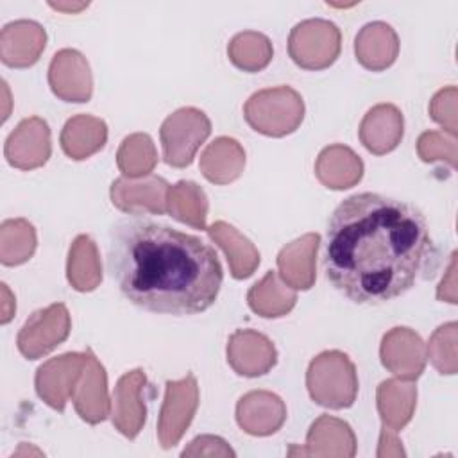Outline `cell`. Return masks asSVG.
Listing matches in <instances>:
<instances>
[{
	"label": "cell",
	"instance_id": "obj_29",
	"mask_svg": "<svg viewBox=\"0 0 458 458\" xmlns=\"http://www.w3.org/2000/svg\"><path fill=\"white\" fill-rule=\"evenodd\" d=\"M295 292L286 288V284L279 281L277 272L272 270H268L261 281L252 284L247 293L250 310L267 318L286 315L295 306Z\"/></svg>",
	"mask_w": 458,
	"mask_h": 458
},
{
	"label": "cell",
	"instance_id": "obj_26",
	"mask_svg": "<svg viewBox=\"0 0 458 458\" xmlns=\"http://www.w3.org/2000/svg\"><path fill=\"white\" fill-rule=\"evenodd\" d=\"M206 231L209 238L216 242L225 252L231 276L234 279H247L254 274L259 265V252L249 238H245L236 227L224 220L211 224L209 227H206Z\"/></svg>",
	"mask_w": 458,
	"mask_h": 458
},
{
	"label": "cell",
	"instance_id": "obj_39",
	"mask_svg": "<svg viewBox=\"0 0 458 458\" xmlns=\"http://www.w3.org/2000/svg\"><path fill=\"white\" fill-rule=\"evenodd\" d=\"M50 7H54V9H59V11H79V9H84V7H88V4H79V5H68V4H54V2H50Z\"/></svg>",
	"mask_w": 458,
	"mask_h": 458
},
{
	"label": "cell",
	"instance_id": "obj_4",
	"mask_svg": "<svg viewBox=\"0 0 458 458\" xmlns=\"http://www.w3.org/2000/svg\"><path fill=\"white\" fill-rule=\"evenodd\" d=\"M245 122L259 134L283 138L299 129L304 120V100L290 86L265 88L249 97L243 106Z\"/></svg>",
	"mask_w": 458,
	"mask_h": 458
},
{
	"label": "cell",
	"instance_id": "obj_33",
	"mask_svg": "<svg viewBox=\"0 0 458 458\" xmlns=\"http://www.w3.org/2000/svg\"><path fill=\"white\" fill-rule=\"evenodd\" d=\"M157 163V152L154 141L145 132H134L118 147L116 152V165L123 177L129 179H141L150 175Z\"/></svg>",
	"mask_w": 458,
	"mask_h": 458
},
{
	"label": "cell",
	"instance_id": "obj_1",
	"mask_svg": "<svg viewBox=\"0 0 458 458\" xmlns=\"http://www.w3.org/2000/svg\"><path fill=\"white\" fill-rule=\"evenodd\" d=\"M435 258L424 213L374 191L344 199L326 227L327 281L356 304H383L406 293Z\"/></svg>",
	"mask_w": 458,
	"mask_h": 458
},
{
	"label": "cell",
	"instance_id": "obj_12",
	"mask_svg": "<svg viewBox=\"0 0 458 458\" xmlns=\"http://www.w3.org/2000/svg\"><path fill=\"white\" fill-rule=\"evenodd\" d=\"M170 184L159 175H147L140 181L118 177L113 181L109 195L113 206L129 215H165Z\"/></svg>",
	"mask_w": 458,
	"mask_h": 458
},
{
	"label": "cell",
	"instance_id": "obj_27",
	"mask_svg": "<svg viewBox=\"0 0 458 458\" xmlns=\"http://www.w3.org/2000/svg\"><path fill=\"white\" fill-rule=\"evenodd\" d=\"M417 388L411 381L403 379H386L377 386V410L383 420V428L392 431L403 429L415 408Z\"/></svg>",
	"mask_w": 458,
	"mask_h": 458
},
{
	"label": "cell",
	"instance_id": "obj_13",
	"mask_svg": "<svg viewBox=\"0 0 458 458\" xmlns=\"http://www.w3.org/2000/svg\"><path fill=\"white\" fill-rule=\"evenodd\" d=\"M145 388H147V376L145 370L134 369L125 372L114 390H113V403H111V420L113 426L127 438H136L141 431L147 408H145Z\"/></svg>",
	"mask_w": 458,
	"mask_h": 458
},
{
	"label": "cell",
	"instance_id": "obj_16",
	"mask_svg": "<svg viewBox=\"0 0 458 458\" xmlns=\"http://www.w3.org/2000/svg\"><path fill=\"white\" fill-rule=\"evenodd\" d=\"M288 454L351 458L356 454V437L345 420L331 415H320L306 435V447L301 449L292 445Z\"/></svg>",
	"mask_w": 458,
	"mask_h": 458
},
{
	"label": "cell",
	"instance_id": "obj_28",
	"mask_svg": "<svg viewBox=\"0 0 458 458\" xmlns=\"http://www.w3.org/2000/svg\"><path fill=\"white\" fill-rule=\"evenodd\" d=\"M66 277L73 290L93 292L102 281V265L97 243L88 234H79L68 250Z\"/></svg>",
	"mask_w": 458,
	"mask_h": 458
},
{
	"label": "cell",
	"instance_id": "obj_7",
	"mask_svg": "<svg viewBox=\"0 0 458 458\" xmlns=\"http://www.w3.org/2000/svg\"><path fill=\"white\" fill-rule=\"evenodd\" d=\"M72 329L68 308L63 302H54L43 310L34 311L16 336L18 351L27 360H38L59 344H63Z\"/></svg>",
	"mask_w": 458,
	"mask_h": 458
},
{
	"label": "cell",
	"instance_id": "obj_11",
	"mask_svg": "<svg viewBox=\"0 0 458 458\" xmlns=\"http://www.w3.org/2000/svg\"><path fill=\"white\" fill-rule=\"evenodd\" d=\"M52 152L48 123L39 116L21 120L7 136L4 156L7 163L20 170H34L43 166Z\"/></svg>",
	"mask_w": 458,
	"mask_h": 458
},
{
	"label": "cell",
	"instance_id": "obj_21",
	"mask_svg": "<svg viewBox=\"0 0 458 458\" xmlns=\"http://www.w3.org/2000/svg\"><path fill=\"white\" fill-rule=\"evenodd\" d=\"M320 243L318 233H308L286 243L277 254L283 283L293 290H310L315 283V258Z\"/></svg>",
	"mask_w": 458,
	"mask_h": 458
},
{
	"label": "cell",
	"instance_id": "obj_10",
	"mask_svg": "<svg viewBox=\"0 0 458 458\" xmlns=\"http://www.w3.org/2000/svg\"><path fill=\"white\" fill-rule=\"evenodd\" d=\"M48 84L64 102H88L93 95V77L86 57L73 48L55 52L48 66Z\"/></svg>",
	"mask_w": 458,
	"mask_h": 458
},
{
	"label": "cell",
	"instance_id": "obj_36",
	"mask_svg": "<svg viewBox=\"0 0 458 458\" xmlns=\"http://www.w3.org/2000/svg\"><path fill=\"white\" fill-rule=\"evenodd\" d=\"M431 118L440 123L449 136H456V88L440 89L429 102Z\"/></svg>",
	"mask_w": 458,
	"mask_h": 458
},
{
	"label": "cell",
	"instance_id": "obj_18",
	"mask_svg": "<svg viewBox=\"0 0 458 458\" xmlns=\"http://www.w3.org/2000/svg\"><path fill=\"white\" fill-rule=\"evenodd\" d=\"M286 420L283 399L267 390H252L240 397L236 404L238 426L254 437L276 433Z\"/></svg>",
	"mask_w": 458,
	"mask_h": 458
},
{
	"label": "cell",
	"instance_id": "obj_9",
	"mask_svg": "<svg viewBox=\"0 0 458 458\" xmlns=\"http://www.w3.org/2000/svg\"><path fill=\"white\" fill-rule=\"evenodd\" d=\"M88 363L86 352H64L36 370V392L54 410L63 411Z\"/></svg>",
	"mask_w": 458,
	"mask_h": 458
},
{
	"label": "cell",
	"instance_id": "obj_22",
	"mask_svg": "<svg viewBox=\"0 0 458 458\" xmlns=\"http://www.w3.org/2000/svg\"><path fill=\"white\" fill-rule=\"evenodd\" d=\"M354 52L356 61L363 68L370 72L386 70L399 55L397 32L385 21H370L356 34Z\"/></svg>",
	"mask_w": 458,
	"mask_h": 458
},
{
	"label": "cell",
	"instance_id": "obj_25",
	"mask_svg": "<svg viewBox=\"0 0 458 458\" xmlns=\"http://www.w3.org/2000/svg\"><path fill=\"white\" fill-rule=\"evenodd\" d=\"M107 141V125L102 118L91 114L72 116L59 136L63 152L75 159H88L91 154L104 148Z\"/></svg>",
	"mask_w": 458,
	"mask_h": 458
},
{
	"label": "cell",
	"instance_id": "obj_35",
	"mask_svg": "<svg viewBox=\"0 0 458 458\" xmlns=\"http://www.w3.org/2000/svg\"><path fill=\"white\" fill-rule=\"evenodd\" d=\"M417 152L422 161H445L449 166H456V140L445 138L444 132L426 131L419 136Z\"/></svg>",
	"mask_w": 458,
	"mask_h": 458
},
{
	"label": "cell",
	"instance_id": "obj_38",
	"mask_svg": "<svg viewBox=\"0 0 458 458\" xmlns=\"http://www.w3.org/2000/svg\"><path fill=\"white\" fill-rule=\"evenodd\" d=\"M2 292L5 293V302H4V311H2V317H0V322L2 324H7L11 318H13V313L16 311V302L13 299H9V290H7V284L2 283Z\"/></svg>",
	"mask_w": 458,
	"mask_h": 458
},
{
	"label": "cell",
	"instance_id": "obj_6",
	"mask_svg": "<svg viewBox=\"0 0 458 458\" xmlns=\"http://www.w3.org/2000/svg\"><path fill=\"white\" fill-rule=\"evenodd\" d=\"M211 134V122L197 107H181L168 114L159 129L163 159L174 168L191 165L199 147Z\"/></svg>",
	"mask_w": 458,
	"mask_h": 458
},
{
	"label": "cell",
	"instance_id": "obj_17",
	"mask_svg": "<svg viewBox=\"0 0 458 458\" xmlns=\"http://www.w3.org/2000/svg\"><path fill=\"white\" fill-rule=\"evenodd\" d=\"M73 406L82 420L98 424L111 415V401L107 395V374L104 365L88 349V363L72 394Z\"/></svg>",
	"mask_w": 458,
	"mask_h": 458
},
{
	"label": "cell",
	"instance_id": "obj_32",
	"mask_svg": "<svg viewBox=\"0 0 458 458\" xmlns=\"http://www.w3.org/2000/svg\"><path fill=\"white\" fill-rule=\"evenodd\" d=\"M36 229L25 218H9L0 225V261L16 267L30 259L36 250Z\"/></svg>",
	"mask_w": 458,
	"mask_h": 458
},
{
	"label": "cell",
	"instance_id": "obj_23",
	"mask_svg": "<svg viewBox=\"0 0 458 458\" xmlns=\"http://www.w3.org/2000/svg\"><path fill=\"white\" fill-rule=\"evenodd\" d=\"M245 166L243 147L229 136L213 140L200 154L199 168L213 184H229L236 181Z\"/></svg>",
	"mask_w": 458,
	"mask_h": 458
},
{
	"label": "cell",
	"instance_id": "obj_2",
	"mask_svg": "<svg viewBox=\"0 0 458 458\" xmlns=\"http://www.w3.org/2000/svg\"><path fill=\"white\" fill-rule=\"evenodd\" d=\"M106 265L129 302L174 317L211 308L224 279L211 245L148 215H127L111 225Z\"/></svg>",
	"mask_w": 458,
	"mask_h": 458
},
{
	"label": "cell",
	"instance_id": "obj_19",
	"mask_svg": "<svg viewBox=\"0 0 458 458\" xmlns=\"http://www.w3.org/2000/svg\"><path fill=\"white\" fill-rule=\"evenodd\" d=\"M47 45L45 29L34 20H16L0 32V59L11 68H29L38 63Z\"/></svg>",
	"mask_w": 458,
	"mask_h": 458
},
{
	"label": "cell",
	"instance_id": "obj_5",
	"mask_svg": "<svg viewBox=\"0 0 458 458\" xmlns=\"http://www.w3.org/2000/svg\"><path fill=\"white\" fill-rule=\"evenodd\" d=\"M342 50V32L336 23L324 18L302 20L290 30L288 54L302 70L331 66Z\"/></svg>",
	"mask_w": 458,
	"mask_h": 458
},
{
	"label": "cell",
	"instance_id": "obj_30",
	"mask_svg": "<svg viewBox=\"0 0 458 458\" xmlns=\"http://www.w3.org/2000/svg\"><path fill=\"white\" fill-rule=\"evenodd\" d=\"M166 213L195 229H206L208 197L204 190L193 181H179L168 190Z\"/></svg>",
	"mask_w": 458,
	"mask_h": 458
},
{
	"label": "cell",
	"instance_id": "obj_15",
	"mask_svg": "<svg viewBox=\"0 0 458 458\" xmlns=\"http://www.w3.org/2000/svg\"><path fill=\"white\" fill-rule=\"evenodd\" d=\"M227 363L240 376L258 377L277 363V351L263 333L238 329L227 340Z\"/></svg>",
	"mask_w": 458,
	"mask_h": 458
},
{
	"label": "cell",
	"instance_id": "obj_20",
	"mask_svg": "<svg viewBox=\"0 0 458 458\" xmlns=\"http://www.w3.org/2000/svg\"><path fill=\"white\" fill-rule=\"evenodd\" d=\"M403 132V113L394 104H377L370 107L358 129L361 145L376 156L392 152L401 143Z\"/></svg>",
	"mask_w": 458,
	"mask_h": 458
},
{
	"label": "cell",
	"instance_id": "obj_31",
	"mask_svg": "<svg viewBox=\"0 0 458 458\" xmlns=\"http://www.w3.org/2000/svg\"><path fill=\"white\" fill-rule=\"evenodd\" d=\"M227 55L236 68L247 73H256L268 66L274 55V48L265 34L256 30H243L231 38L227 45Z\"/></svg>",
	"mask_w": 458,
	"mask_h": 458
},
{
	"label": "cell",
	"instance_id": "obj_3",
	"mask_svg": "<svg viewBox=\"0 0 458 458\" xmlns=\"http://www.w3.org/2000/svg\"><path fill=\"white\" fill-rule=\"evenodd\" d=\"M306 386L317 404L331 410L349 408L358 395L356 367L345 352L324 351L311 360Z\"/></svg>",
	"mask_w": 458,
	"mask_h": 458
},
{
	"label": "cell",
	"instance_id": "obj_8",
	"mask_svg": "<svg viewBox=\"0 0 458 458\" xmlns=\"http://www.w3.org/2000/svg\"><path fill=\"white\" fill-rule=\"evenodd\" d=\"M199 406V385L191 372L179 381H166L165 401L157 419V438L163 449L175 447L193 420Z\"/></svg>",
	"mask_w": 458,
	"mask_h": 458
},
{
	"label": "cell",
	"instance_id": "obj_37",
	"mask_svg": "<svg viewBox=\"0 0 458 458\" xmlns=\"http://www.w3.org/2000/svg\"><path fill=\"white\" fill-rule=\"evenodd\" d=\"M236 453L229 447V444L213 435H200L190 442L188 447L181 453V456H234Z\"/></svg>",
	"mask_w": 458,
	"mask_h": 458
},
{
	"label": "cell",
	"instance_id": "obj_14",
	"mask_svg": "<svg viewBox=\"0 0 458 458\" xmlns=\"http://www.w3.org/2000/svg\"><path fill=\"white\" fill-rule=\"evenodd\" d=\"M381 363L397 379L415 381L426 365V345L410 327H394L381 340Z\"/></svg>",
	"mask_w": 458,
	"mask_h": 458
},
{
	"label": "cell",
	"instance_id": "obj_34",
	"mask_svg": "<svg viewBox=\"0 0 458 458\" xmlns=\"http://www.w3.org/2000/svg\"><path fill=\"white\" fill-rule=\"evenodd\" d=\"M454 342H456V322H447L433 333L426 347V356L431 360V363L440 374L456 372Z\"/></svg>",
	"mask_w": 458,
	"mask_h": 458
},
{
	"label": "cell",
	"instance_id": "obj_24",
	"mask_svg": "<svg viewBox=\"0 0 458 458\" xmlns=\"http://www.w3.org/2000/svg\"><path fill=\"white\" fill-rule=\"evenodd\" d=\"M315 175L326 188L347 190L360 182L363 175V161L345 145H329L315 161Z\"/></svg>",
	"mask_w": 458,
	"mask_h": 458
}]
</instances>
